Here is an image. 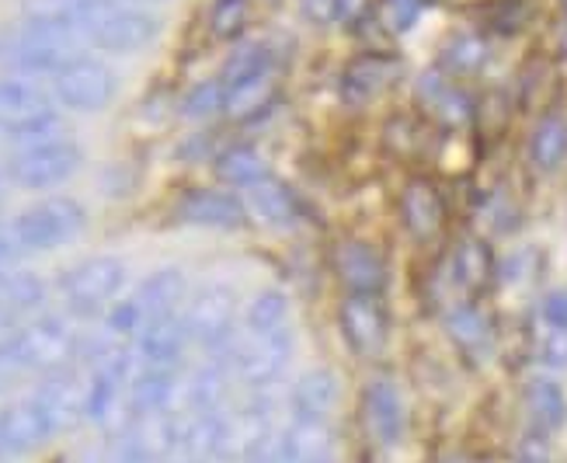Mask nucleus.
I'll use <instances>...</instances> for the list:
<instances>
[{"label":"nucleus","mask_w":567,"mask_h":463,"mask_svg":"<svg viewBox=\"0 0 567 463\" xmlns=\"http://www.w3.org/2000/svg\"><path fill=\"white\" fill-rule=\"evenodd\" d=\"M136 4H161V0H136Z\"/></svg>","instance_id":"nucleus-52"},{"label":"nucleus","mask_w":567,"mask_h":463,"mask_svg":"<svg viewBox=\"0 0 567 463\" xmlns=\"http://www.w3.org/2000/svg\"><path fill=\"white\" fill-rule=\"evenodd\" d=\"M289 321V300L279 289H261L248 307V331H279Z\"/></svg>","instance_id":"nucleus-40"},{"label":"nucleus","mask_w":567,"mask_h":463,"mask_svg":"<svg viewBox=\"0 0 567 463\" xmlns=\"http://www.w3.org/2000/svg\"><path fill=\"white\" fill-rule=\"evenodd\" d=\"M35 408L42 411V419L49 425V432H66L78 425V419L87 414V390L81 387V380L73 373L53 370L32 394Z\"/></svg>","instance_id":"nucleus-13"},{"label":"nucleus","mask_w":567,"mask_h":463,"mask_svg":"<svg viewBox=\"0 0 567 463\" xmlns=\"http://www.w3.org/2000/svg\"><path fill=\"white\" fill-rule=\"evenodd\" d=\"M554 453H550V443H547V432H526L519 443H515V463H550Z\"/></svg>","instance_id":"nucleus-46"},{"label":"nucleus","mask_w":567,"mask_h":463,"mask_svg":"<svg viewBox=\"0 0 567 463\" xmlns=\"http://www.w3.org/2000/svg\"><path fill=\"white\" fill-rule=\"evenodd\" d=\"M234 317H237V292L224 282H213V286L199 289V297L192 300L185 321L199 346L219 349V346H227Z\"/></svg>","instance_id":"nucleus-12"},{"label":"nucleus","mask_w":567,"mask_h":463,"mask_svg":"<svg viewBox=\"0 0 567 463\" xmlns=\"http://www.w3.org/2000/svg\"><path fill=\"white\" fill-rule=\"evenodd\" d=\"M178 429L182 422L171 419L167 411L143 414L136 425L115 435V443L105 450V463H161L178 450Z\"/></svg>","instance_id":"nucleus-9"},{"label":"nucleus","mask_w":567,"mask_h":463,"mask_svg":"<svg viewBox=\"0 0 567 463\" xmlns=\"http://www.w3.org/2000/svg\"><path fill=\"white\" fill-rule=\"evenodd\" d=\"M442 63H446L453 73H460V78H471V73H477L487 63V42L477 32L453 35L446 42V49H442Z\"/></svg>","instance_id":"nucleus-38"},{"label":"nucleus","mask_w":567,"mask_h":463,"mask_svg":"<svg viewBox=\"0 0 567 463\" xmlns=\"http://www.w3.org/2000/svg\"><path fill=\"white\" fill-rule=\"evenodd\" d=\"M0 192H4V171H0Z\"/></svg>","instance_id":"nucleus-53"},{"label":"nucleus","mask_w":567,"mask_h":463,"mask_svg":"<svg viewBox=\"0 0 567 463\" xmlns=\"http://www.w3.org/2000/svg\"><path fill=\"white\" fill-rule=\"evenodd\" d=\"M136 300L143 307V325L157 321V317L178 313L185 300V272L182 268H157V272L140 286Z\"/></svg>","instance_id":"nucleus-29"},{"label":"nucleus","mask_w":567,"mask_h":463,"mask_svg":"<svg viewBox=\"0 0 567 463\" xmlns=\"http://www.w3.org/2000/svg\"><path fill=\"white\" fill-rule=\"evenodd\" d=\"M14 255H18V244H14L11 230H0V276H8V272H11Z\"/></svg>","instance_id":"nucleus-49"},{"label":"nucleus","mask_w":567,"mask_h":463,"mask_svg":"<svg viewBox=\"0 0 567 463\" xmlns=\"http://www.w3.org/2000/svg\"><path fill=\"white\" fill-rule=\"evenodd\" d=\"M317 463H331V460H317Z\"/></svg>","instance_id":"nucleus-56"},{"label":"nucleus","mask_w":567,"mask_h":463,"mask_svg":"<svg viewBox=\"0 0 567 463\" xmlns=\"http://www.w3.org/2000/svg\"><path fill=\"white\" fill-rule=\"evenodd\" d=\"M334 276L349 292H383L386 261L380 248H373L369 240L344 237L334 248Z\"/></svg>","instance_id":"nucleus-15"},{"label":"nucleus","mask_w":567,"mask_h":463,"mask_svg":"<svg viewBox=\"0 0 567 463\" xmlns=\"http://www.w3.org/2000/svg\"><path fill=\"white\" fill-rule=\"evenodd\" d=\"M341 335L359 356H377L386 341V310L380 292H349L338 310Z\"/></svg>","instance_id":"nucleus-11"},{"label":"nucleus","mask_w":567,"mask_h":463,"mask_svg":"<svg viewBox=\"0 0 567 463\" xmlns=\"http://www.w3.org/2000/svg\"><path fill=\"white\" fill-rule=\"evenodd\" d=\"M49 435H53V432H49L42 411L35 408L32 398L0 411V446H4V453L29 456L45 443Z\"/></svg>","instance_id":"nucleus-20"},{"label":"nucleus","mask_w":567,"mask_h":463,"mask_svg":"<svg viewBox=\"0 0 567 463\" xmlns=\"http://www.w3.org/2000/svg\"><path fill=\"white\" fill-rule=\"evenodd\" d=\"M401 78V63L398 56H390V53H362L355 56L349 66H344V91L355 94V97H373L380 91H386L393 81Z\"/></svg>","instance_id":"nucleus-27"},{"label":"nucleus","mask_w":567,"mask_h":463,"mask_svg":"<svg viewBox=\"0 0 567 463\" xmlns=\"http://www.w3.org/2000/svg\"><path fill=\"white\" fill-rule=\"evenodd\" d=\"M84 224L87 213L78 199H70V195H49V199H39L29 209H21L8 230L18 244V251L42 255L78 240L84 234Z\"/></svg>","instance_id":"nucleus-1"},{"label":"nucleus","mask_w":567,"mask_h":463,"mask_svg":"<svg viewBox=\"0 0 567 463\" xmlns=\"http://www.w3.org/2000/svg\"><path fill=\"white\" fill-rule=\"evenodd\" d=\"M268 175V164L258 151L251 146H230L216 157V178L230 185V188H251L255 182H261Z\"/></svg>","instance_id":"nucleus-35"},{"label":"nucleus","mask_w":567,"mask_h":463,"mask_svg":"<svg viewBox=\"0 0 567 463\" xmlns=\"http://www.w3.org/2000/svg\"><path fill=\"white\" fill-rule=\"evenodd\" d=\"M272 94H276V81H272V73H268V78H258V81H251V84L230 88V91H227V105H224V112H227L234 122L251 119V115H258V112L268 109V102H272Z\"/></svg>","instance_id":"nucleus-37"},{"label":"nucleus","mask_w":567,"mask_h":463,"mask_svg":"<svg viewBox=\"0 0 567 463\" xmlns=\"http://www.w3.org/2000/svg\"><path fill=\"white\" fill-rule=\"evenodd\" d=\"M529 161L536 171H557L567 161V122L560 115H544L529 136Z\"/></svg>","instance_id":"nucleus-30"},{"label":"nucleus","mask_w":567,"mask_h":463,"mask_svg":"<svg viewBox=\"0 0 567 463\" xmlns=\"http://www.w3.org/2000/svg\"><path fill=\"white\" fill-rule=\"evenodd\" d=\"M227 105V88L219 78H209V81H199L192 84L182 97V115L192 119V122H203V119H213L219 115Z\"/></svg>","instance_id":"nucleus-39"},{"label":"nucleus","mask_w":567,"mask_h":463,"mask_svg":"<svg viewBox=\"0 0 567 463\" xmlns=\"http://www.w3.org/2000/svg\"><path fill=\"white\" fill-rule=\"evenodd\" d=\"M188 338H192L188 321L178 313L146 321L136 335V359L143 366H178Z\"/></svg>","instance_id":"nucleus-18"},{"label":"nucleus","mask_w":567,"mask_h":463,"mask_svg":"<svg viewBox=\"0 0 567 463\" xmlns=\"http://www.w3.org/2000/svg\"><path fill=\"white\" fill-rule=\"evenodd\" d=\"M178 219L206 230H237L248 224V206L224 188H192L178 203Z\"/></svg>","instance_id":"nucleus-14"},{"label":"nucleus","mask_w":567,"mask_h":463,"mask_svg":"<svg viewBox=\"0 0 567 463\" xmlns=\"http://www.w3.org/2000/svg\"><path fill=\"white\" fill-rule=\"evenodd\" d=\"M526 411H529V419L539 432H554L564 425L567 419V398H564V390L560 383L554 380H533L526 387Z\"/></svg>","instance_id":"nucleus-32"},{"label":"nucleus","mask_w":567,"mask_h":463,"mask_svg":"<svg viewBox=\"0 0 567 463\" xmlns=\"http://www.w3.org/2000/svg\"><path fill=\"white\" fill-rule=\"evenodd\" d=\"M539 362L550 370H564L567 366V328H550L539 341Z\"/></svg>","instance_id":"nucleus-47"},{"label":"nucleus","mask_w":567,"mask_h":463,"mask_svg":"<svg viewBox=\"0 0 567 463\" xmlns=\"http://www.w3.org/2000/svg\"><path fill=\"white\" fill-rule=\"evenodd\" d=\"M126 276H130L126 261L115 255L84 258L60 276L63 303L70 307V313H81V317L102 313L122 292V286H126Z\"/></svg>","instance_id":"nucleus-4"},{"label":"nucleus","mask_w":567,"mask_h":463,"mask_svg":"<svg viewBox=\"0 0 567 463\" xmlns=\"http://www.w3.org/2000/svg\"><path fill=\"white\" fill-rule=\"evenodd\" d=\"M227 414L224 411H195L192 419L178 429V450L188 460H199V456H213L216 443H219V432H224Z\"/></svg>","instance_id":"nucleus-33"},{"label":"nucleus","mask_w":567,"mask_h":463,"mask_svg":"<svg viewBox=\"0 0 567 463\" xmlns=\"http://www.w3.org/2000/svg\"><path fill=\"white\" fill-rule=\"evenodd\" d=\"M560 53L567 56V21H564V29H560Z\"/></svg>","instance_id":"nucleus-51"},{"label":"nucleus","mask_w":567,"mask_h":463,"mask_svg":"<svg viewBox=\"0 0 567 463\" xmlns=\"http://www.w3.org/2000/svg\"><path fill=\"white\" fill-rule=\"evenodd\" d=\"M45 303V282L35 272L0 276V331H14L29 313Z\"/></svg>","instance_id":"nucleus-23"},{"label":"nucleus","mask_w":567,"mask_h":463,"mask_svg":"<svg viewBox=\"0 0 567 463\" xmlns=\"http://www.w3.org/2000/svg\"><path fill=\"white\" fill-rule=\"evenodd\" d=\"M244 206H248V216H255L258 224L268 227H286L296 219V195L289 192V185H282L272 175H265L251 188H244Z\"/></svg>","instance_id":"nucleus-25"},{"label":"nucleus","mask_w":567,"mask_h":463,"mask_svg":"<svg viewBox=\"0 0 567 463\" xmlns=\"http://www.w3.org/2000/svg\"><path fill=\"white\" fill-rule=\"evenodd\" d=\"M456 463H460V460H456Z\"/></svg>","instance_id":"nucleus-59"},{"label":"nucleus","mask_w":567,"mask_h":463,"mask_svg":"<svg viewBox=\"0 0 567 463\" xmlns=\"http://www.w3.org/2000/svg\"><path fill=\"white\" fill-rule=\"evenodd\" d=\"M105 4L109 0H21V14L29 24H53V29H70L81 35L84 24Z\"/></svg>","instance_id":"nucleus-24"},{"label":"nucleus","mask_w":567,"mask_h":463,"mask_svg":"<svg viewBox=\"0 0 567 463\" xmlns=\"http://www.w3.org/2000/svg\"><path fill=\"white\" fill-rule=\"evenodd\" d=\"M185 463H199V460H185Z\"/></svg>","instance_id":"nucleus-55"},{"label":"nucleus","mask_w":567,"mask_h":463,"mask_svg":"<svg viewBox=\"0 0 567 463\" xmlns=\"http://www.w3.org/2000/svg\"><path fill=\"white\" fill-rule=\"evenodd\" d=\"M81 45L84 39L78 32L24 21L0 42V60L14 66L21 78H53L73 56H81Z\"/></svg>","instance_id":"nucleus-2"},{"label":"nucleus","mask_w":567,"mask_h":463,"mask_svg":"<svg viewBox=\"0 0 567 463\" xmlns=\"http://www.w3.org/2000/svg\"><path fill=\"white\" fill-rule=\"evenodd\" d=\"M272 73V53H268L265 42H244L237 53L224 63L219 70V81L224 88H240V84H251L258 78H268Z\"/></svg>","instance_id":"nucleus-36"},{"label":"nucleus","mask_w":567,"mask_h":463,"mask_svg":"<svg viewBox=\"0 0 567 463\" xmlns=\"http://www.w3.org/2000/svg\"><path fill=\"white\" fill-rule=\"evenodd\" d=\"M0 456H4V446H0Z\"/></svg>","instance_id":"nucleus-57"},{"label":"nucleus","mask_w":567,"mask_h":463,"mask_svg":"<svg viewBox=\"0 0 567 463\" xmlns=\"http://www.w3.org/2000/svg\"><path fill=\"white\" fill-rule=\"evenodd\" d=\"M268 450H272V414H268V408H261V404H251L237 414H227L213 456L224 463H230V460L251 463V460L265 456Z\"/></svg>","instance_id":"nucleus-10"},{"label":"nucleus","mask_w":567,"mask_h":463,"mask_svg":"<svg viewBox=\"0 0 567 463\" xmlns=\"http://www.w3.org/2000/svg\"><path fill=\"white\" fill-rule=\"evenodd\" d=\"M495 272H498V261H495V251H491L487 240H481V237H460L456 240L453 279L463 292L481 297V292L495 282Z\"/></svg>","instance_id":"nucleus-22"},{"label":"nucleus","mask_w":567,"mask_h":463,"mask_svg":"<svg viewBox=\"0 0 567 463\" xmlns=\"http://www.w3.org/2000/svg\"><path fill=\"white\" fill-rule=\"evenodd\" d=\"M14 370H60L78 349V335L63 317H35V321L8 331Z\"/></svg>","instance_id":"nucleus-7"},{"label":"nucleus","mask_w":567,"mask_h":463,"mask_svg":"<svg viewBox=\"0 0 567 463\" xmlns=\"http://www.w3.org/2000/svg\"><path fill=\"white\" fill-rule=\"evenodd\" d=\"M161 32V21L140 8V4H126V0H109V4L97 11L87 24H84V42L94 49H105V53H140L146 49Z\"/></svg>","instance_id":"nucleus-5"},{"label":"nucleus","mask_w":567,"mask_h":463,"mask_svg":"<svg viewBox=\"0 0 567 463\" xmlns=\"http://www.w3.org/2000/svg\"><path fill=\"white\" fill-rule=\"evenodd\" d=\"M251 463H279V460H276V446H272V450H268L265 456H258V460H251Z\"/></svg>","instance_id":"nucleus-50"},{"label":"nucleus","mask_w":567,"mask_h":463,"mask_svg":"<svg viewBox=\"0 0 567 463\" xmlns=\"http://www.w3.org/2000/svg\"><path fill=\"white\" fill-rule=\"evenodd\" d=\"M425 11V0H380V21L393 35L411 32Z\"/></svg>","instance_id":"nucleus-44"},{"label":"nucleus","mask_w":567,"mask_h":463,"mask_svg":"<svg viewBox=\"0 0 567 463\" xmlns=\"http://www.w3.org/2000/svg\"><path fill=\"white\" fill-rule=\"evenodd\" d=\"M56 112L53 109V97H49L35 81L29 78H0V133H14L29 122Z\"/></svg>","instance_id":"nucleus-17"},{"label":"nucleus","mask_w":567,"mask_h":463,"mask_svg":"<svg viewBox=\"0 0 567 463\" xmlns=\"http://www.w3.org/2000/svg\"><path fill=\"white\" fill-rule=\"evenodd\" d=\"M178 390V366H143V373L133 380L130 390V408L133 414H161L175 401Z\"/></svg>","instance_id":"nucleus-28"},{"label":"nucleus","mask_w":567,"mask_h":463,"mask_svg":"<svg viewBox=\"0 0 567 463\" xmlns=\"http://www.w3.org/2000/svg\"><path fill=\"white\" fill-rule=\"evenodd\" d=\"M401 224L414 240H432L446 224V203L442 192L429 178H411L401 192Z\"/></svg>","instance_id":"nucleus-16"},{"label":"nucleus","mask_w":567,"mask_h":463,"mask_svg":"<svg viewBox=\"0 0 567 463\" xmlns=\"http://www.w3.org/2000/svg\"><path fill=\"white\" fill-rule=\"evenodd\" d=\"M227 394V370L224 366H203L199 373L192 377L188 383V404L192 411H216L219 401Z\"/></svg>","instance_id":"nucleus-41"},{"label":"nucleus","mask_w":567,"mask_h":463,"mask_svg":"<svg viewBox=\"0 0 567 463\" xmlns=\"http://www.w3.org/2000/svg\"><path fill=\"white\" fill-rule=\"evenodd\" d=\"M303 14L328 29V24H352L362 11H365V0H300Z\"/></svg>","instance_id":"nucleus-43"},{"label":"nucleus","mask_w":567,"mask_h":463,"mask_svg":"<svg viewBox=\"0 0 567 463\" xmlns=\"http://www.w3.org/2000/svg\"><path fill=\"white\" fill-rule=\"evenodd\" d=\"M422 102L429 105V112L442 122V126H463V122L474 115L471 97H466L460 88L446 84L442 78H432V73L422 81Z\"/></svg>","instance_id":"nucleus-31"},{"label":"nucleus","mask_w":567,"mask_h":463,"mask_svg":"<svg viewBox=\"0 0 567 463\" xmlns=\"http://www.w3.org/2000/svg\"><path fill=\"white\" fill-rule=\"evenodd\" d=\"M118 94V73L94 56H73L60 73H53V97L81 115L105 112Z\"/></svg>","instance_id":"nucleus-6"},{"label":"nucleus","mask_w":567,"mask_h":463,"mask_svg":"<svg viewBox=\"0 0 567 463\" xmlns=\"http://www.w3.org/2000/svg\"><path fill=\"white\" fill-rule=\"evenodd\" d=\"M0 203H4V192H0Z\"/></svg>","instance_id":"nucleus-54"},{"label":"nucleus","mask_w":567,"mask_h":463,"mask_svg":"<svg viewBox=\"0 0 567 463\" xmlns=\"http://www.w3.org/2000/svg\"><path fill=\"white\" fill-rule=\"evenodd\" d=\"M292 419H320L328 422V414L338 404V377L331 370H310L296 380L292 387Z\"/></svg>","instance_id":"nucleus-26"},{"label":"nucleus","mask_w":567,"mask_h":463,"mask_svg":"<svg viewBox=\"0 0 567 463\" xmlns=\"http://www.w3.org/2000/svg\"><path fill=\"white\" fill-rule=\"evenodd\" d=\"M105 325H109V335L112 338H126V335H136L143 328V307L140 300H122L115 307H109V317H105Z\"/></svg>","instance_id":"nucleus-45"},{"label":"nucleus","mask_w":567,"mask_h":463,"mask_svg":"<svg viewBox=\"0 0 567 463\" xmlns=\"http://www.w3.org/2000/svg\"><path fill=\"white\" fill-rule=\"evenodd\" d=\"M362 414H365V425L373 432L377 443H383V446L398 443L404 432V401H401L398 383H390V380L369 383L362 394Z\"/></svg>","instance_id":"nucleus-19"},{"label":"nucleus","mask_w":567,"mask_h":463,"mask_svg":"<svg viewBox=\"0 0 567 463\" xmlns=\"http://www.w3.org/2000/svg\"><path fill=\"white\" fill-rule=\"evenodd\" d=\"M251 14V0H213L209 8V32L219 42H230L244 32Z\"/></svg>","instance_id":"nucleus-42"},{"label":"nucleus","mask_w":567,"mask_h":463,"mask_svg":"<svg viewBox=\"0 0 567 463\" xmlns=\"http://www.w3.org/2000/svg\"><path fill=\"white\" fill-rule=\"evenodd\" d=\"M81 164H84V151L60 133L53 140L18 146V154L8 161V178L18 188L45 192V188H56V185L70 182L81 171Z\"/></svg>","instance_id":"nucleus-3"},{"label":"nucleus","mask_w":567,"mask_h":463,"mask_svg":"<svg viewBox=\"0 0 567 463\" xmlns=\"http://www.w3.org/2000/svg\"><path fill=\"white\" fill-rule=\"evenodd\" d=\"M292 349H296V338L289 328H279V331H251L248 338L240 341L234 349V370L237 377L255 387V390H265L272 387L292 359Z\"/></svg>","instance_id":"nucleus-8"},{"label":"nucleus","mask_w":567,"mask_h":463,"mask_svg":"<svg viewBox=\"0 0 567 463\" xmlns=\"http://www.w3.org/2000/svg\"><path fill=\"white\" fill-rule=\"evenodd\" d=\"M334 432L320 419H292V425L279 435L276 460L279 463H317L331 460Z\"/></svg>","instance_id":"nucleus-21"},{"label":"nucleus","mask_w":567,"mask_h":463,"mask_svg":"<svg viewBox=\"0 0 567 463\" xmlns=\"http://www.w3.org/2000/svg\"><path fill=\"white\" fill-rule=\"evenodd\" d=\"M539 313H544L547 328H567V289H554L544 297V307H539Z\"/></svg>","instance_id":"nucleus-48"},{"label":"nucleus","mask_w":567,"mask_h":463,"mask_svg":"<svg viewBox=\"0 0 567 463\" xmlns=\"http://www.w3.org/2000/svg\"><path fill=\"white\" fill-rule=\"evenodd\" d=\"M564 8H567V0H564Z\"/></svg>","instance_id":"nucleus-58"},{"label":"nucleus","mask_w":567,"mask_h":463,"mask_svg":"<svg viewBox=\"0 0 567 463\" xmlns=\"http://www.w3.org/2000/svg\"><path fill=\"white\" fill-rule=\"evenodd\" d=\"M446 331L466 356H481L491 346V325L474 303H456L446 313Z\"/></svg>","instance_id":"nucleus-34"}]
</instances>
